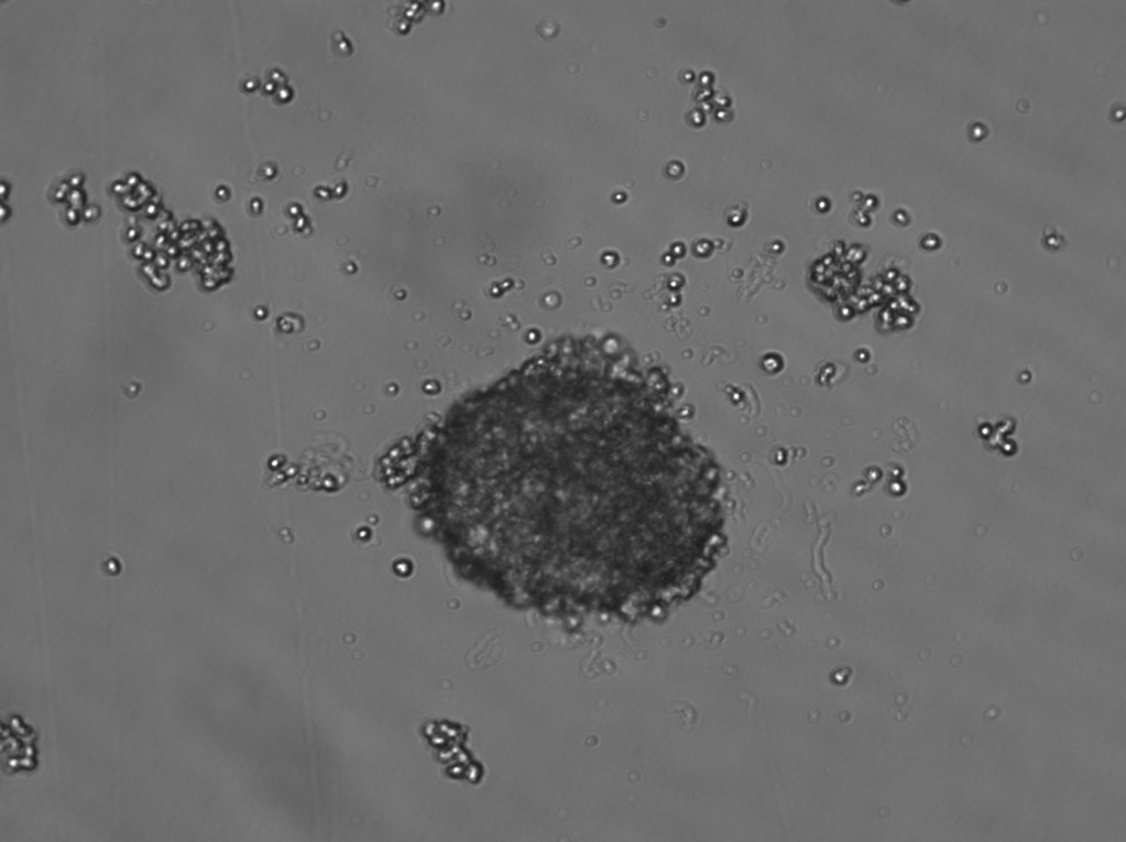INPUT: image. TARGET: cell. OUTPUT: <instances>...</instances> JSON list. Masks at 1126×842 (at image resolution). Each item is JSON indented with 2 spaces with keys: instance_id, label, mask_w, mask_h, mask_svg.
<instances>
[{
  "instance_id": "1",
  "label": "cell",
  "mask_w": 1126,
  "mask_h": 842,
  "mask_svg": "<svg viewBox=\"0 0 1126 842\" xmlns=\"http://www.w3.org/2000/svg\"><path fill=\"white\" fill-rule=\"evenodd\" d=\"M549 359L450 428L466 571L502 590H649L680 571L687 480L638 382Z\"/></svg>"
}]
</instances>
